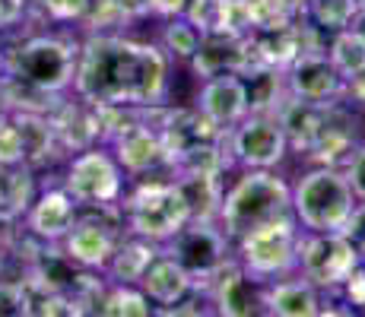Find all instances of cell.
<instances>
[{
	"label": "cell",
	"instance_id": "obj_1",
	"mask_svg": "<svg viewBox=\"0 0 365 317\" xmlns=\"http://www.w3.org/2000/svg\"><path fill=\"white\" fill-rule=\"evenodd\" d=\"M73 93L96 108H159L168 95V54L153 41L93 32L80 45Z\"/></svg>",
	"mask_w": 365,
	"mask_h": 317
},
{
	"label": "cell",
	"instance_id": "obj_2",
	"mask_svg": "<svg viewBox=\"0 0 365 317\" xmlns=\"http://www.w3.org/2000/svg\"><path fill=\"white\" fill-rule=\"evenodd\" d=\"M292 213V187L273 168H245V175L222 194L216 222L229 238L245 235L261 222Z\"/></svg>",
	"mask_w": 365,
	"mask_h": 317
},
{
	"label": "cell",
	"instance_id": "obj_3",
	"mask_svg": "<svg viewBox=\"0 0 365 317\" xmlns=\"http://www.w3.org/2000/svg\"><path fill=\"white\" fill-rule=\"evenodd\" d=\"M80 45L61 35H29L13 51H6V73L23 89L38 95H58L73 86Z\"/></svg>",
	"mask_w": 365,
	"mask_h": 317
},
{
	"label": "cell",
	"instance_id": "obj_4",
	"mask_svg": "<svg viewBox=\"0 0 365 317\" xmlns=\"http://www.w3.org/2000/svg\"><path fill=\"white\" fill-rule=\"evenodd\" d=\"M356 203L346 172L336 165L308 168L292 187V216L302 232H343Z\"/></svg>",
	"mask_w": 365,
	"mask_h": 317
},
{
	"label": "cell",
	"instance_id": "obj_5",
	"mask_svg": "<svg viewBox=\"0 0 365 317\" xmlns=\"http://www.w3.org/2000/svg\"><path fill=\"white\" fill-rule=\"evenodd\" d=\"M299 238H302V229L296 216L286 213L270 222L255 225L245 235H238L232 241V254L248 276H255L257 283H273L279 276L296 273Z\"/></svg>",
	"mask_w": 365,
	"mask_h": 317
},
{
	"label": "cell",
	"instance_id": "obj_6",
	"mask_svg": "<svg viewBox=\"0 0 365 317\" xmlns=\"http://www.w3.org/2000/svg\"><path fill=\"white\" fill-rule=\"evenodd\" d=\"M121 216L128 222L130 235L165 244L168 238H175L191 222V207H187L185 190L178 187L175 178L172 181H140L124 197Z\"/></svg>",
	"mask_w": 365,
	"mask_h": 317
},
{
	"label": "cell",
	"instance_id": "obj_7",
	"mask_svg": "<svg viewBox=\"0 0 365 317\" xmlns=\"http://www.w3.org/2000/svg\"><path fill=\"white\" fill-rule=\"evenodd\" d=\"M64 190L76 207L111 209L124 197V168L105 146H86L67 162Z\"/></svg>",
	"mask_w": 365,
	"mask_h": 317
},
{
	"label": "cell",
	"instance_id": "obj_8",
	"mask_svg": "<svg viewBox=\"0 0 365 317\" xmlns=\"http://www.w3.org/2000/svg\"><path fill=\"white\" fill-rule=\"evenodd\" d=\"M362 264V254L343 232H302L296 273L321 292H336Z\"/></svg>",
	"mask_w": 365,
	"mask_h": 317
},
{
	"label": "cell",
	"instance_id": "obj_9",
	"mask_svg": "<svg viewBox=\"0 0 365 317\" xmlns=\"http://www.w3.org/2000/svg\"><path fill=\"white\" fill-rule=\"evenodd\" d=\"M168 257H175L191 279H213L222 266L232 260V238L222 232V225L216 219H191L175 238H168L163 244Z\"/></svg>",
	"mask_w": 365,
	"mask_h": 317
},
{
	"label": "cell",
	"instance_id": "obj_10",
	"mask_svg": "<svg viewBox=\"0 0 365 317\" xmlns=\"http://www.w3.org/2000/svg\"><path fill=\"white\" fill-rule=\"evenodd\" d=\"M226 152L242 168H277L289 152V137L277 111H248L229 127Z\"/></svg>",
	"mask_w": 365,
	"mask_h": 317
},
{
	"label": "cell",
	"instance_id": "obj_11",
	"mask_svg": "<svg viewBox=\"0 0 365 317\" xmlns=\"http://www.w3.org/2000/svg\"><path fill=\"white\" fill-rule=\"evenodd\" d=\"M111 156L124 168V175H150L156 168L168 165L163 130L150 121V118H137V121H121L108 133Z\"/></svg>",
	"mask_w": 365,
	"mask_h": 317
},
{
	"label": "cell",
	"instance_id": "obj_12",
	"mask_svg": "<svg viewBox=\"0 0 365 317\" xmlns=\"http://www.w3.org/2000/svg\"><path fill=\"white\" fill-rule=\"evenodd\" d=\"M283 80H286V95L299 98V102L334 105L336 98H343V76L334 70L327 54L314 51V48H305L283 70Z\"/></svg>",
	"mask_w": 365,
	"mask_h": 317
},
{
	"label": "cell",
	"instance_id": "obj_13",
	"mask_svg": "<svg viewBox=\"0 0 365 317\" xmlns=\"http://www.w3.org/2000/svg\"><path fill=\"white\" fill-rule=\"evenodd\" d=\"M197 111L203 118H210L216 127H222V130L238 124L251 111L245 76L242 73H220V76L203 80V86L197 93Z\"/></svg>",
	"mask_w": 365,
	"mask_h": 317
},
{
	"label": "cell",
	"instance_id": "obj_14",
	"mask_svg": "<svg viewBox=\"0 0 365 317\" xmlns=\"http://www.w3.org/2000/svg\"><path fill=\"white\" fill-rule=\"evenodd\" d=\"M210 298L216 305V314L226 317H248L264 311V283L238 266L232 257L213 279H210Z\"/></svg>",
	"mask_w": 365,
	"mask_h": 317
},
{
	"label": "cell",
	"instance_id": "obj_15",
	"mask_svg": "<svg viewBox=\"0 0 365 317\" xmlns=\"http://www.w3.org/2000/svg\"><path fill=\"white\" fill-rule=\"evenodd\" d=\"M80 219V207L64 187H48L35 194L32 207L26 209V229L45 244H58Z\"/></svg>",
	"mask_w": 365,
	"mask_h": 317
},
{
	"label": "cell",
	"instance_id": "obj_16",
	"mask_svg": "<svg viewBox=\"0 0 365 317\" xmlns=\"http://www.w3.org/2000/svg\"><path fill=\"white\" fill-rule=\"evenodd\" d=\"M194 73L210 80L220 73H242L251 67V38L248 35H226V32H207L191 58Z\"/></svg>",
	"mask_w": 365,
	"mask_h": 317
},
{
	"label": "cell",
	"instance_id": "obj_17",
	"mask_svg": "<svg viewBox=\"0 0 365 317\" xmlns=\"http://www.w3.org/2000/svg\"><path fill=\"white\" fill-rule=\"evenodd\" d=\"M64 244V257L73 266H83V270H105V264L115 254V235L111 229L99 219H76V225L61 238Z\"/></svg>",
	"mask_w": 365,
	"mask_h": 317
},
{
	"label": "cell",
	"instance_id": "obj_18",
	"mask_svg": "<svg viewBox=\"0 0 365 317\" xmlns=\"http://www.w3.org/2000/svg\"><path fill=\"white\" fill-rule=\"evenodd\" d=\"M137 286L143 289L146 298H150L153 305H163V311L168 314L172 308H178L181 301L191 295L194 279H191V273L178 264V260L168 257L165 251H159V257L146 266L143 279H140Z\"/></svg>",
	"mask_w": 365,
	"mask_h": 317
},
{
	"label": "cell",
	"instance_id": "obj_19",
	"mask_svg": "<svg viewBox=\"0 0 365 317\" xmlns=\"http://www.w3.org/2000/svg\"><path fill=\"white\" fill-rule=\"evenodd\" d=\"M264 314L273 317H314L321 314V289H314L305 276H279L264 283Z\"/></svg>",
	"mask_w": 365,
	"mask_h": 317
},
{
	"label": "cell",
	"instance_id": "obj_20",
	"mask_svg": "<svg viewBox=\"0 0 365 317\" xmlns=\"http://www.w3.org/2000/svg\"><path fill=\"white\" fill-rule=\"evenodd\" d=\"M163 244L150 241V238H140L133 235L128 241L115 244V254L111 260L105 264V273H108V283H121V286H137L143 279L146 266L159 257Z\"/></svg>",
	"mask_w": 365,
	"mask_h": 317
},
{
	"label": "cell",
	"instance_id": "obj_21",
	"mask_svg": "<svg viewBox=\"0 0 365 317\" xmlns=\"http://www.w3.org/2000/svg\"><path fill=\"white\" fill-rule=\"evenodd\" d=\"M327 61L334 63V70L343 76V83L353 76L365 73V32L356 26L334 32L331 48H327Z\"/></svg>",
	"mask_w": 365,
	"mask_h": 317
},
{
	"label": "cell",
	"instance_id": "obj_22",
	"mask_svg": "<svg viewBox=\"0 0 365 317\" xmlns=\"http://www.w3.org/2000/svg\"><path fill=\"white\" fill-rule=\"evenodd\" d=\"M96 311L105 317H150L156 314L146 298V292L140 286H121V283H111V289L99 298Z\"/></svg>",
	"mask_w": 365,
	"mask_h": 317
},
{
	"label": "cell",
	"instance_id": "obj_23",
	"mask_svg": "<svg viewBox=\"0 0 365 317\" xmlns=\"http://www.w3.org/2000/svg\"><path fill=\"white\" fill-rule=\"evenodd\" d=\"M359 10V0H305V6H302V13L324 32H340L346 26H353Z\"/></svg>",
	"mask_w": 365,
	"mask_h": 317
},
{
	"label": "cell",
	"instance_id": "obj_24",
	"mask_svg": "<svg viewBox=\"0 0 365 317\" xmlns=\"http://www.w3.org/2000/svg\"><path fill=\"white\" fill-rule=\"evenodd\" d=\"M203 41L200 26H194L191 19L181 13V16H168L163 26V51L175 61H191L197 54Z\"/></svg>",
	"mask_w": 365,
	"mask_h": 317
},
{
	"label": "cell",
	"instance_id": "obj_25",
	"mask_svg": "<svg viewBox=\"0 0 365 317\" xmlns=\"http://www.w3.org/2000/svg\"><path fill=\"white\" fill-rule=\"evenodd\" d=\"M251 6V32H277L292 26L296 6L289 0H248Z\"/></svg>",
	"mask_w": 365,
	"mask_h": 317
},
{
	"label": "cell",
	"instance_id": "obj_26",
	"mask_svg": "<svg viewBox=\"0 0 365 317\" xmlns=\"http://www.w3.org/2000/svg\"><path fill=\"white\" fill-rule=\"evenodd\" d=\"M89 35L93 32H105V29H118V26L130 23V13L121 6V0H93L83 16Z\"/></svg>",
	"mask_w": 365,
	"mask_h": 317
},
{
	"label": "cell",
	"instance_id": "obj_27",
	"mask_svg": "<svg viewBox=\"0 0 365 317\" xmlns=\"http://www.w3.org/2000/svg\"><path fill=\"white\" fill-rule=\"evenodd\" d=\"M26 165V140L16 118L0 115V168Z\"/></svg>",
	"mask_w": 365,
	"mask_h": 317
},
{
	"label": "cell",
	"instance_id": "obj_28",
	"mask_svg": "<svg viewBox=\"0 0 365 317\" xmlns=\"http://www.w3.org/2000/svg\"><path fill=\"white\" fill-rule=\"evenodd\" d=\"M93 0H38L41 13L54 23H83Z\"/></svg>",
	"mask_w": 365,
	"mask_h": 317
},
{
	"label": "cell",
	"instance_id": "obj_29",
	"mask_svg": "<svg viewBox=\"0 0 365 317\" xmlns=\"http://www.w3.org/2000/svg\"><path fill=\"white\" fill-rule=\"evenodd\" d=\"M336 292L346 295V305L349 311H365V260L359 266H356L353 273L346 276V283H343Z\"/></svg>",
	"mask_w": 365,
	"mask_h": 317
},
{
	"label": "cell",
	"instance_id": "obj_30",
	"mask_svg": "<svg viewBox=\"0 0 365 317\" xmlns=\"http://www.w3.org/2000/svg\"><path fill=\"white\" fill-rule=\"evenodd\" d=\"M343 172H346L349 185H353L356 200H365V143H356L353 156L346 159V165H343Z\"/></svg>",
	"mask_w": 365,
	"mask_h": 317
},
{
	"label": "cell",
	"instance_id": "obj_31",
	"mask_svg": "<svg viewBox=\"0 0 365 317\" xmlns=\"http://www.w3.org/2000/svg\"><path fill=\"white\" fill-rule=\"evenodd\" d=\"M26 10H29V0H0V32L16 29L26 19Z\"/></svg>",
	"mask_w": 365,
	"mask_h": 317
},
{
	"label": "cell",
	"instance_id": "obj_32",
	"mask_svg": "<svg viewBox=\"0 0 365 317\" xmlns=\"http://www.w3.org/2000/svg\"><path fill=\"white\" fill-rule=\"evenodd\" d=\"M187 10V0H146V13H156V16H181Z\"/></svg>",
	"mask_w": 365,
	"mask_h": 317
},
{
	"label": "cell",
	"instance_id": "obj_33",
	"mask_svg": "<svg viewBox=\"0 0 365 317\" xmlns=\"http://www.w3.org/2000/svg\"><path fill=\"white\" fill-rule=\"evenodd\" d=\"M343 95H349L356 105H362V108H365V73H359V76H353V80L343 83Z\"/></svg>",
	"mask_w": 365,
	"mask_h": 317
},
{
	"label": "cell",
	"instance_id": "obj_34",
	"mask_svg": "<svg viewBox=\"0 0 365 317\" xmlns=\"http://www.w3.org/2000/svg\"><path fill=\"white\" fill-rule=\"evenodd\" d=\"M6 254H10V244H6V238L0 235V273H4V266H6Z\"/></svg>",
	"mask_w": 365,
	"mask_h": 317
},
{
	"label": "cell",
	"instance_id": "obj_35",
	"mask_svg": "<svg viewBox=\"0 0 365 317\" xmlns=\"http://www.w3.org/2000/svg\"><path fill=\"white\" fill-rule=\"evenodd\" d=\"M4 73H6V51L0 48V80H4Z\"/></svg>",
	"mask_w": 365,
	"mask_h": 317
},
{
	"label": "cell",
	"instance_id": "obj_36",
	"mask_svg": "<svg viewBox=\"0 0 365 317\" xmlns=\"http://www.w3.org/2000/svg\"><path fill=\"white\" fill-rule=\"evenodd\" d=\"M292 6H296V10H302V6H305V0H289Z\"/></svg>",
	"mask_w": 365,
	"mask_h": 317
},
{
	"label": "cell",
	"instance_id": "obj_37",
	"mask_svg": "<svg viewBox=\"0 0 365 317\" xmlns=\"http://www.w3.org/2000/svg\"><path fill=\"white\" fill-rule=\"evenodd\" d=\"M359 4H362V6H365V0H359Z\"/></svg>",
	"mask_w": 365,
	"mask_h": 317
}]
</instances>
